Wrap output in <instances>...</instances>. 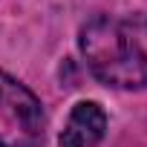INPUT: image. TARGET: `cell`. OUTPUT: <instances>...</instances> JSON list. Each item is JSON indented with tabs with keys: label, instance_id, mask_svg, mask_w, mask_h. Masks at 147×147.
Masks as SVG:
<instances>
[{
	"label": "cell",
	"instance_id": "7a4b0ae2",
	"mask_svg": "<svg viewBox=\"0 0 147 147\" xmlns=\"http://www.w3.org/2000/svg\"><path fill=\"white\" fill-rule=\"evenodd\" d=\"M43 107L29 87L0 72V147H43Z\"/></svg>",
	"mask_w": 147,
	"mask_h": 147
},
{
	"label": "cell",
	"instance_id": "6da1fadb",
	"mask_svg": "<svg viewBox=\"0 0 147 147\" xmlns=\"http://www.w3.org/2000/svg\"><path fill=\"white\" fill-rule=\"evenodd\" d=\"M81 55L90 72L107 87H147V52L141 49L136 35L113 18H92L81 29Z\"/></svg>",
	"mask_w": 147,
	"mask_h": 147
},
{
	"label": "cell",
	"instance_id": "3957f363",
	"mask_svg": "<svg viewBox=\"0 0 147 147\" xmlns=\"http://www.w3.org/2000/svg\"><path fill=\"white\" fill-rule=\"evenodd\" d=\"M104 133L107 113L95 101H78L61 130V147H95L104 138Z\"/></svg>",
	"mask_w": 147,
	"mask_h": 147
}]
</instances>
